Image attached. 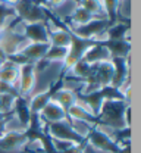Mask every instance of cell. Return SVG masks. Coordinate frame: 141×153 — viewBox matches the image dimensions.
<instances>
[{"instance_id": "484cf974", "label": "cell", "mask_w": 141, "mask_h": 153, "mask_svg": "<svg viewBox=\"0 0 141 153\" xmlns=\"http://www.w3.org/2000/svg\"><path fill=\"white\" fill-rule=\"evenodd\" d=\"M123 122L126 128H131V105L126 106L125 112H123Z\"/></svg>"}, {"instance_id": "7c38bea8", "label": "cell", "mask_w": 141, "mask_h": 153, "mask_svg": "<svg viewBox=\"0 0 141 153\" xmlns=\"http://www.w3.org/2000/svg\"><path fill=\"white\" fill-rule=\"evenodd\" d=\"M66 115H68V119H77V121H82V122H87L90 125H94L97 124V118L88 111V108L81 103V100L75 102L68 111H66Z\"/></svg>"}, {"instance_id": "3957f363", "label": "cell", "mask_w": 141, "mask_h": 153, "mask_svg": "<svg viewBox=\"0 0 141 153\" xmlns=\"http://www.w3.org/2000/svg\"><path fill=\"white\" fill-rule=\"evenodd\" d=\"M112 22L106 18H93L90 22L80 25V27H71L69 31L72 36L82 40H93L96 43L100 41L101 36L106 33V30L109 28Z\"/></svg>"}, {"instance_id": "8992f818", "label": "cell", "mask_w": 141, "mask_h": 153, "mask_svg": "<svg viewBox=\"0 0 141 153\" xmlns=\"http://www.w3.org/2000/svg\"><path fill=\"white\" fill-rule=\"evenodd\" d=\"M46 133L50 138H61V140H69L78 146L84 144V138H81L78 134L75 133L69 121H61V122H53V124H46Z\"/></svg>"}, {"instance_id": "9a60e30c", "label": "cell", "mask_w": 141, "mask_h": 153, "mask_svg": "<svg viewBox=\"0 0 141 153\" xmlns=\"http://www.w3.org/2000/svg\"><path fill=\"white\" fill-rule=\"evenodd\" d=\"M103 44L107 47L112 59H116V57L125 59L131 53V43L126 40H109Z\"/></svg>"}, {"instance_id": "ac0fdd59", "label": "cell", "mask_w": 141, "mask_h": 153, "mask_svg": "<svg viewBox=\"0 0 141 153\" xmlns=\"http://www.w3.org/2000/svg\"><path fill=\"white\" fill-rule=\"evenodd\" d=\"M52 90L47 91H41V93H35V94L30 96L28 97V108L31 115H38L40 111L46 106V103L52 99Z\"/></svg>"}, {"instance_id": "30bf717a", "label": "cell", "mask_w": 141, "mask_h": 153, "mask_svg": "<svg viewBox=\"0 0 141 153\" xmlns=\"http://www.w3.org/2000/svg\"><path fill=\"white\" fill-rule=\"evenodd\" d=\"M82 60H85L90 65H96V63H101V62H107L112 60V56L107 50V47L103 43H94L91 44L81 57Z\"/></svg>"}, {"instance_id": "2e32d148", "label": "cell", "mask_w": 141, "mask_h": 153, "mask_svg": "<svg viewBox=\"0 0 141 153\" xmlns=\"http://www.w3.org/2000/svg\"><path fill=\"white\" fill-rule=\"evenodd\" d=\"M78 6H80L78 4V0H63L58 6H55V7L49 9V10L52 12V15L56 19L66 21V19H69L74 15V12L77 10Z\"/></svg>"}, {"instance_id": "ba28073f", "label": "cell", "mask_w": 141, "mask_h": 153, "mask_svg": "<svg viewBox=\"0 0 141 153\" xmlns=\"http://www.w3.org/2000/svg\"><path fill=\"white\" fill-rule=\"evenodd\" d=\"M25 43H27L25 37L18 36V34H13L9 30H3L0 33V50L7 57L15 56L21 49L24 47Z\"/></svg>"}, {"instance_id": "8fae6325", "label": "cell", "mask_w": 141, "mask_h": 153, "mask_svg": "<svg viewBox=\"0 0 141 153\" xmlns=\"http://www.w3.org/2000/svg\"><path fill=\"white\" fill-rule=\"evenodd\" d=\"M24 37L31 43H49V30L46 22H35V24H25Z\"/></svg>"}, {"instance_id": "d4e9b609", "label": "cell", "mask_w": 141, "mask_h": 153, "mask_svg": "<svg viewBox=\"0 0 141 153\" xmlns=\"http://www.w3.org/2000/svg\"><path fill=\"white\" fill-rule=\"evenodd\" d=\"M4 94H12V96H18V91H16V87L10 85V84H6L3 81H0V96ZM19 97V96H18Z\"/></svg>"}, {"instance_id": "5bb4252c", "label": "cell", "mask_w": 141, "mask_h": 153, "mask_svg": "<svg viewBox=\"0 0 141 153\" xmlns=\"http://www.w3.org/2000/svg\"><path fill=\"white\" fill-rule=\"evenodd\" d=\"M18 78H19V65H16V63H13L10 59H7L6 63H3V65L0 66V81L16 87ZM16 91H18V90H16Z\"/></svg>"}, {"instance_id": "52a82bcc", "label": "cell", "mask_w": 141, "mask_h": 153, "mask_svg": "<svg viewBox=\"0 0 141 153\" xmlns=\"http://www.w3.org/2000/svg\"><path fill=\"white\" fill-rule=\"evenodd\" d=\"M28 141H30V138L25 133L6 131L0 135V150L9 153L21 152V150L25 149Z\"/></svg>"}, {"instance_id": "7a4b0ae2", "label": "cell", "mask_w": 141, "mask_h": 153, "mask_svg": "<svg viewBox=\"0 0 141 153\" xmlns=\"http://www.w3.org/2000/svg\"><path fill=\"white\" fill-rule=\"evenodd\" d=\"M13 12L16 18L21 19L24 24H35V22H46L47 12L46 6H41L34 0H19L13 6Z\"/></svg>"}, {"instance_id": "44dd1931", "label": "cell", "mask_w": 141, "mask_h": 153, "mask_svg": "<svg viewBox=\"0 0 141 153\" xmlns=\"http://www.w3.org/2000/svg\"><path fill=\"white\" fill-rule=\"evenodd\" d=\"M93 18H94V16H91L85 9H82L81 6H78L77 10L74 12V15L69 18L71 19V24H69L68 27H69V28H71V27H80V25H84V24L90 22Z\"/></svg>"}, {"instance_id": "277c9868", "label": "cell", "mask_w": 141, "mask_h": 153, "mask_svg": "<svg viewBox=\"0 0 141 153\" xmlns=\"http://www.w3.org/2000/svg\"><path fill=\"white\" fill-rule=\"evenodd\" d=\"M84 143L87 146L93 147V149H97V150H103V152L107 153H121L119 144L110 135H107L104 131H101L97 127H93V130L87 135Z\"/></svg>"}, {"instance_id": "e0dca14e", "label": "cell", "mask_w": 141, "mask_h": 153, "mask_svg": "<svg viewBox=\"0 0 141 153\" xmlns=\"http://www.w3.org/2000/svg\"><path fill=\"white\" fill-rule=\"evenodd\" d=\"M93 74V65L87 63L85 60L80 59L71 69H68V75L77 78L81 82H87L90 79V76Z\"/></svg>"}, {"instance_id": "4316f807", "label": "cell", "mask_w": 141, "mask_h": 153, "mask_svg": "<svg viewBox=\"0 0 141 153\" xmlns=\"http://www.w3.org/2000/svg\"><path fill=\"white\" fill-rule=\"evenodd\" d=\"M19 0H0V4L1 6H7V7H13Z\"/></svg>"}, {"instance_id": "4fadbf2b", "label": "cell", "mask_w": 141, "mask_h": 153, "mask_svg": "<svg viewBox=\"0 0 141 153\" xmlns=\"http://www.w3.org/2000/svg\"><path fill=\"white\" fill-rule=\"evenodd\" d=\"M12 112H13V116L19 121L21 125L25 130H28L30 124H31V112H30V108H28V99L16 97Z\"/></svg>"}, {"instance_id": "f1b7e54d", "label": "cell", "mask_w": 141, "mask_h": 153, "mask_svg": "<svg viewBox=\"0 0 141 153\" xmlns=\"http://www.w3.org/2000/svg\"><path fill=\"white\" fill-rule=\"evenodd\" d=\"M7 59H9V57H7L4 53H3V52H1V50H0V66H1L3 63H6V60H7Z\"/></svg>"}, {"instance_id": "9c48e42d", "label": "cell", "mask_w": 141, "mask_h": 153, "mask_svg": "<svg viewBox=\"0 0 141 153\" xmlns=\"http://www.w3.org/2000/svg\"><path fill=\"white\" fill-rule=\"evenodd\" d=\"M38 118L44 124H53V122L66 121L68 119V115H66V111L62 108L58 102H55L53 99H50L46 103V106L40 111Z\"/></svg>"}, {"instance_id": "d6986e66", "label": "cell", "mask_w": 141, "mask_h": 153, "mask_svg": "<svg viewBox=\"0 0 141 153\" xmlns=\"http://www.w3.org/2000/svg\"><path fill=\"white\" fill-rule=\"evenodd\" d=\"M52 99L55 102H58L65 111H68L75 102H78V96L75 91H71V90H66V88H62V87L52 93Z\"/></svg>"}, {"instance_id": "83f0119b", "label": "cell", "mask_w": 141, "mask_h": 153, "mask_svg": "<svg viewBox=\"0 0 141 153\" xmlns=\"http://www.w3.org/2000/svg\"><path fill=\"white\" fill-rule=\"evenodd\" d=\"M63 0H46V3H47V6H49V9H52V7H55V6H58L59 3H62Z\"/></svg>"}, {"instance_id": "603a6c76", "label": "cell", "mask_w": 141, "mask_h": 153, "mask_svg": "<svg viewBox=\"0 0 141 153\" xmlns=\"http://www.w3.org/2000/svg\"><path fill=\"white\" fill-rule=\"evenodd\" d=\"M122 19L123 22L129 24L131 22V0H119L118 7H116V19ZM115 19V21H116Z\"/></svg>"}, {"instance_id": "cb8c5ba5", "label": "cell", "mask_w": 141, "mask_h": 153, "mask_svg": "<svg viewBox=\"0 0 141 153\" xmlns=\"http://www.w3.org/2000/svg\"><path fill=\"white\" fill-rule=\"evenodd\" d=\"M100 1L106 18L109 19L110 22H113L116 19V7H118V1L119 0H100Z\"/></svg>"}, {"instance_id": "5b68a950", "label": "cell", "mask_w": 141, "mask_h": 153, "mask_svg": "<svg viewBox=\"0 0 141 153\" xmlns=\"http://www.w3.org/2000/svg\"><path fill=\"white\" fill-rule=\"evenodd\" d=\"M34 87H35V65L32 63L19 65V78L16 84L18 96L28 99L34 93Z\"/></svg>"}, {"instance_id": "7402d4cb", "label": "cell", "mask_w": 141, "mask_h": 153, "mask_svg": "<svg viewBox=\"0 0 141 153\" xmlns=\"http://www.w3.org/2000/svg\"><path fill=\"white\" fill-rule=\"evenodd\" d=\"M66 55H68V49L50 46L49 50H47V55L44 57V60H49V62H61V63H63Z\"/></svg>"}, {"instance_id": "6da1fadb", "label": "cell", "mask_w": 141, "mask_h": 153, "mask_svg": "<svg viewBox=\"0 0 141 153\" xmlns=\"http://www.w3.org/2000/svg\"><path fill=\"white\" fill-rule=\"evenodd\" d=\"M129 106L122 97H107L103 100L100 112L97 115V124L100 127H107L112 130L126 128L123 122V112Z\"/></svg>"}, {"instance_id": "ffe728a7", "label": "cell", "mask_w": 141, "mask_h": 153, "mask_svg": "<svg viewBox=\"0 0 141 153\" xmlns=\"http://www.w3.org/2000/svg\"><path fill=\"white\" fill-rule=\"evenodd\" d=\"M78 4L94 18H106L100 0H78Z\"/></svg>"}]
</instances>
